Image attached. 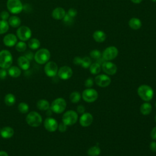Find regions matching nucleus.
I'll use <instances>...</instances> for the list:
<instances>
[{
  "label": "nucleus",
  "mask_w": 156,
  "mask_h": 156,
  "mask_svg": "<svg viewBox=\"0 0 156 156\" xmlns=\"http://www.w3.org/2000/svg\"><path fill=\"white\" fill-rule=\"evenodd\" d=\"M90 57L94 59H99L101 58V52L98 50V49H94L92 50L90 52Z\"/></svg>",
  "instance_id": "nucleus-36"
},
{
  "label": "nucleus",
  "mask_w": 156,
  "mask_h": 156,
  "mask_svg": "<svg viewBox=\"0 0 156 156\" xmlns=\"http://www.w3.org/2000/svg\"><path fill=\"white\" fill-rule=\"evenodd\" d=\"M155 122H156V115H155Z\"/></svg>",
  "instance_id": "nucleus-51"
},
{
  "label": "nucleus",
  "mask_w": 156,
  "mask_h": 156,
  "mask_svg": "<svg viewBox=\"0 0 156 156\" xmlns=\"http://www.w3.org/2000/svg\"><path fill=\"white\" fill-rule=\"evenodd\" d=\"M91 59L88 57H84L82 58V62H81V65L84 68H88L91 65Z\"/></svg>",
  "instance_id": "nucleus-35"
},
{
  "label": "nucleus",
  "mask_w": 156,
  "mask_h": 156,
  "mask_svg": "<svg viewBox=\"0 0 156 156\" xmlns=\"http://www.w3.org/2000/svg\"><path fill=\"white\" fill-rule=\"evenodd\" d=\"M51 57V54L48 49L46 48H41L38 50L34 55L35 61L40 64L43 65L46 63Z\"/></svg>",
  "instance_id": "nucleus-4"
},
{
  "label": "nucleus",
  "mask_w": 156,
  "mask_h": 156,
  "mask_svg": "<svg viewBox=\"0 0 156 156\" xmlns=\"http://www.w3.org/2000/svg\"><path fill=\"white\" fill-rule=\"evenodd\" d=\"M67 13H68L70 16H71V17H73V18H74V17L77 15V10H76L75 9H74V8H71V9H69L68 10Z\"/></svg>",
  "instance_id": "nucleus-41"
},
{
  "label": "nucleus",
  "mask_w": 156,
  "mask_h": 156,
  "mask_svg": "<svg viewBox=\"0 0 156 156\" xmlns=\"http://www.w3.org/2000/svg\"><path fill=\"white\" fill-rule=\"evenodd\" d=\"M63 19L64 23L66 25H71L74 23V18L70 16L68 13H66L65 16Z\"/></svg>",
  "instance_id": "nucleus-37"
},
{
  "label": "nucleus",
  "mask_w": 156,
  "mask_h": 156,
  "mask_svg": "<svg viewBox=\"0 0 156 156\" xmlns=\"http://www.w3.org/2000/svg\"><path fill=\"white\" fill-rule=\"evenodd\" d=\"M150 149L153 152H156V142L152 141L149 145Z\"/></svg>",
  "instance_id": "nucleus-47"
},
{
  "label": "nucleus",
  "mask_w": 156,
  "mask_h": 156,
  "mask_svg": "<svg viewBox=\"0 0 156 156\" xmlns=\"http://www.w3.org/2000/svg\"><path fill=\"white\" fill-rule=\"evenodd\" d=\"M50 104L46 99H40L37 102V107L38 109L41 111H46L49 109Z\"/></svg>",
  "instance_id": "nucleus-22"
},
{
  "label": "nucleus",
  "mask_w": 156,
  "mask_h": 156,
  "mask_svg": "<svg viewBox=\"0 0 156 156\" xmlns=\"http://www.w3.org/2000/svg\"><path fill=\"white\" fill-rule=\"evenodd\" d=\"M0 18H1L2 20H5L6 21L9 18V13L7 11H2L0 13Z\"/></svg>",
  "instance_id": "nucleus-38"
},
{
  "label": "nucleus",
  "mask_w": 156,
  "mask_h": 156,
  "mask_svg": "<svg viewBox=\"0 0 156 156\" xmlns=\"http://www.w3.org/2000/svg\"><path fill=\"white\" fill-rule=\"evenodd\" d=\"M66 107V101L62 98H58L54 99L50 106L51 110L55 113H62Z\"/></svg>",
  "instance_id": "nucleus-5"
},
{
  "label": "nucleus",
  "mask_w": 156,
  "mask_h": 156,
  "mask_svg": "<svg viewBox=\"0 0 156 156\" xmlns=\"http://www.w3.org/2000/svg\"><path fill=\"white\" fill-rule=\"evenodd\" d=\"M69 99L73 103H77L80 99V94L77 91L73 92L69 96Z\"/></svg>",
  "instance_id": "nucleus-33"
},
{
  "label": "nucleus",
  "mask_w": 156,
  "mask_h": 156,
  "mask_svg": "<svg viewBox=\"0 0 156 156\" xmlns=\"http://www.w3.org/2000/svg\"><path fill=\"white\" fill-rule=\"evenodd\" d=\"M44 71L48 77H54L58 72V66L55 62L50 61L48 62L44 68Z\"/></svg>",
  "instance_id": "nucleus-10"
},
{
  "label": "nucleus",
  "mask_w": 156,
  "mask_h": 156,
  "mask_svg": "<svg viewBox=\"0 0 156 156\" xmlns=\"http://www.w3.org/2000/svg\"><path fill=\"white\" fill-rule=\"evenodd\" d=\"M16 35L21 41H27L31 37L32 31L29 27L26 26H22L19 27L17 29Z\"/></svg>",
  "instance_id": "nucleus-8"
},
{
  "label": "nucleus",
  "mask_w": 156,
  "mask_h": 156,
  "mask_svg": "<svg viewBox=\"0 0 156 156\" xmlns=\"http://www.w3.org/2000/svg\"><path fill=\"white\" fill-rule=\"evenodd\" d=\"M29 107L26 102H20L18 105V111L23 114L27 113L29 112Z\"/></svg>",
  "instance_id": "nucleus-32"
},
{
  "label": "nucleus",
  "mask_w": 156,
  "mask_h": 156,
  "mask_svg": "<svg viewBox=\"0 0 156 156\" xmlns=\"http://www.w3.org/2000/svg\"><path fill=\"white\" fill-rule=\"evenodd\" d=\"M139 96L144 101H151L154 96V91L152 88L147 85H140L137 90Z\"/></svg>",
  "instance_id": "nucleus-3"
},
{
  "label": "nucleus",
  "mask_w": 156,
  "mask_h": 156,
  "mask_svg": "<svg viewBox=\"0 0 156 156\" xmlns=\"http://www.w3.org/2000/svg\"><path fill=\"white\" fill-rule=\"evenodd\" d=\"M151 1L153 2H156V0H151Z\"/></svg>",
  "instance_id": "nucleus-50"
},
{
  "label": "nucleus",
  "mask_w": 156,
  "mask_h": 156,
  "mask_svg": "<svg viewBox=\"0 0 156 156\" xmlns=\"http://www.w3.org/2000/svg\"><path fill=\"white\" fill-rule=\"evenodd\" d=\"M7 73H8V74L12 77L16 78L21 75V71L19 67L16 66H12L8 68Z\"/></svg>",
  "instance_id": "nucleus-23"
},
{
  "label": "nucleus",
  "mask_w": 156,
  "mask_h": 156,
  "mask_svg": "<svg viewBox=\"0 0 156 156\" xmlns=\"http://www.w3.org/2000/svg\"><path fill=\"white\" fill-rule=\"evenodd\" d=\"M58 76L63 80H67L69 79L73 75L72 69L68 66H62L58 69Z\"/></svg>",
  "instance_id": "nucleus-13"
},
{
  "label": "nucleus",
  "mask_w": 156,
  "mask_h": 156,
  "mask_svg": "<svg viewBox=\"0 0 156 156\" xmlns=\"http://www.w3.org/2000/svg\"><path fill=\"white\" fill-rule=\"evenodd\" d=\"M4 102L7 106H12L16 102V98L12 93H8L4 97Z\"/></svg>",
  "instance_id": "nucleus-26"
},
{
  "label": "nucleus",
  "mask_w": 156,
  "mask_h": 156,
  "mask_svg": "<svg viewBox=\"0 0 156 156\" xmlns=\"http://www.w3.org/2000/svg\"><path fill=\"white\" fill-rule=\"evenodd\" d=\"M7 74H8V73L6 71V69H4V68L0 69V79H1L3 80L5 78H6Z\"/></svg>",
  "instance_id": "nucleus-40"
},
{
  "label": "nucleus",
  "mask_w": 156,
  "mask_h": 156,
  "mask_svg": "<svg viewBox=\"0 0 156 156\" xmlns=\"http://www.w3.org/2000/svg\"><path fill=\"white\" fill-rule=\"evenodd\" d=\"M0 156H9V155L5 151H0Z\"/></svg>",
  "instance_id": "nucleus-48"
},
{
  "label": "nucleus",
  "mask_w": 156,
  "mask_h": 156,
  "mask_svg": "<svg viewBox=\"0 0 156 156\" xmlns=\"http://www.w3.org/2000/svg\"><path fill=\"white\" fill-rule=\"evenodd\" d=\"M27 44H28V46L29 47V48H30L31 49H33V50L38 49L40 46V41L37 38H35L29 40Z\"/></svg>",
  "instance_id": "nucleus-28"
},
{
  "label": "nucleus",
  "mask_w": 156,
  "mask_h": 156,
  "mask_svg": "<svg viewBox=\"0 0 156 156\" xmlns=\"http://www.w3.org/2000/svg\"><path fill=\"white\" fill-rule=\"evenodd\" d=\"M58 130L61 132H64L67 129V126L66 124H65L63 122H60L58 125Z\"/></svg>",
  "instance_id": "nucleus-42"
},
{
  "label": "nucleus",
  "mask_w": 156,
  "mask_h": 156,
  "mask_svg": "<svg viewBox=\"0 0 156 156\" xmlns=\"http://www.w3.org/2000/svg\"><path fill=\"white\" fill-rule=\"evenodd\" d=\"M132 2L135 3V4H139L143 0H130Z\"/></svg>",
  "instance_id": "nucleus-49"
},
{
  "label": "nucleus",
  "mask_w": 156,
  "mask_h": 156,
  "mask_svg": "<svg viewBox=\"0 0 156 156\" xmlns=\"http://www.w3.org/2000/svg\"><path fill=\"white\" fill-rule=\"evenodd\" d=\"M82 96L83 99L85 102H93L97 99L98 97V94L94 89L88 88L82 92Z\"/></svg>",
  "instance_id": "nucleus-9"
},
{
  "label": "nucleus",
  "mask_w": 156,
  "mask_h": 156,
  "mask_svg": "<svg viewBox=\"0 0 156 156\" xmlns=\"http://www.w3.org/2000/svg\"><path fill=\"white\" fill-rule=\"evenodd\" d=\"M152 111V105L149 102H145L141 104L140 107V112L144 115L150 114Z\"/></svg>",
  "instance_id": "nucleus-27"
},
{
  "label": "nucleus",
  "mask_w": 156,
  "mask_h": 156,
  "mask_svg": "<svg viewBox=\"0 0 156 156\" xmlns=\"http://www.w3.org/2000/svg\"><path fill=\"white\" fill-rule=\"evenodd\" d=\"M155 107H156V102H155Z\"/></svg>",
  "instance_id": "nucleus-52"
},
{
  "label": "nucleus",
  "mask_w": 156,
  "mask_h": 156,
  "mask_svg": "<svg viewBox=\"0 0 156 156\" xmlns=\"http://www.w3.org/2000/svg\"><path fill=\"white\" fill-rule=\"evenodd\" d=\"M17 63L19 67L23 70H27L30 67V61L24 56L19 57Z\"/></svg>",
  "instance_id": "nucleus-20"
},
{
  "label": "nucleus",
  "mask_w": 156,
  "mask_h": 156,
  "mask_svg": "<svg viewBox=\"0 0 156 156\" xmlns=\"http://www.w3.org/2000/svg\"><path fill=\"white\" fill-rule=\"evenodd\" d=\"M13 62V57L11 52L8 50H2L0 51V68L8 69Z\"/></svg>",
  "instance_id": "nucleus-2"
},
{
  "label": "nucleus",
  "mask_w": 156,
  "mask_h": 156,
  "mask_svg": "<svg viewBox=\"0 0 156 156\" xmlns=\"http://www.w3.org/2000/svg\"><path fill=\"white\" fill-rule=\"evenodd\" d=\"M93 120V117L91 113H83L79 119V122L82 126L88 127L91 124Z\"/></svg>",
  "instance_id": "nucleus-16"
},
{
  "label": "nucleus",
  "mask_w": 156,
  "mask_h": 156,
  "mask_svg": "<svg viewBox=\"0 0 156 156\" xmlns=\"http://www.w3.org/2000/svg\"><path fill=\"white\" fill-rule=\"evenodd\" d=\"M90 71L93 74H98L101 71V65L98 63H93L90 66Z\"/></svg>",
  "instance_id": "nucleus-29"
},
{
  "label": "nucleus",
  "mask_w": 156,
  "mask_h": 156,
  "mask_svg": "<svg viewBox=\"0 0 156 156\" xmlns=\"http://www.w3.org/2000/svg\"><path fill=\"white\" fill-rule=\"evenodd\" d=\"M66 15V12L64 9L62 7H57L52 12V16L56 20H60L64 18Z\"/></svg>",
  "instance_id": "nucleus-19"
},
{
  "label": "nucleus",
  "mask_w": 156,
  "mask_h": 156,
  "mask_svg": "<svg viewBox=\"0 0 156 156\" xmlns=\"http://www.w3.org/2000/svg\"><path fill=\"white\" fill-rule=\"evenodd\" d=\"M94 82H93V79L91 77L87 79L85 82V86L87 87V88H90L93 85Z\"/></svg>",
  "instance_id": "nucleus-39"
},
{
  "label": "nucleus",
  "mask_w": 156,
  "mask_h": 156,
  "mask_svg": "<svg viewBox=\"0 0 156 156\" xmlns=\"http://www.w3.org/2000/svg\"><path fill=\"white\" fill-rule=\"evenodd\" d=\"M151 136L153 140H156V126L152 129L151 132Z\"/></svg>",
  "instance_id": "nucleus-45"
},
{
  "label": "nucleus",
  "mask_w": 156,
  "mask_h": 156,
  "mask_svg": "<svg viewBox=\"0 0 156 156\" xmlns=\"http://www.w3.org/2000/svg\"><path fill=\"white\" fill-rule=\"evenodd\" d=\"M81 62H82V58L81 57H76L74 58L73 63L75 65H81Z\"/></svg>",
  "instance_id": "nucleus-43"
},
{
  "label": "nucleus",
  "mask_w": 156,
  "mask_h": 156,
  "mask_svg": "<svg viewBox=\"0 0 156 156\" xmlns=\"http://www.w3.org/2000/svg\"><path fill=\"white\" fill-rule=\"evenodd\" d=\"M101 153V149L98 146H94L90 147L88 150V155L89 156H98Z\"/></svg>",
  "instance_id": "nucleus-30"
},
{
  "label": "nucleus",
  "mask_w": 156,
  "mask_h": 156,
  "mask_svg": "<svg viewBox=\"0 0 156 156\" xmlns=\"http://www.w3.org/2000/svg\"><path fill=\"white\" fill-rule=\"evenodd\" d=\"M14 130L12 127L5 126L2 127L0 131V135L4 139H9L13 136L14 135Z\"/></svg>",
  "instance_id": "nucleus-18"
},
{
  "label": "nucleus",
  "mask_w": 156,
  "mask_h": 156,
  "mask_svg": "<svg viewBox=\"0 0 156 156\" xmlns=\"http://www.w3.org/2000/svg\"><path fill=\"white\" fill-rule=\"evenodd\" d=\"M78 119L77 113L74 110L66 111L62 116V122L68 126L74 124Z\"/></svg>",
  "instance_id": "nucleus-7"
},
{
  "label": "nucleus",
  "mask_w": 156,
  "mask_h": 156,
  "mask_svg": "<svg viewBox=\"0 0 156 156\" xmlns=\"http://www.w3.org/2000/svg\"><path fill=\"white\" fill-rule=\"evenodd\" d=\"M102 69L103 71L108 75H113L116 73V65L110 62H104L102 64Z\"/></svg>",
  "instance_id": "nucleus-15"
},
{
  "label": "nucleus",
  "mask_w": 156,
  "mask_h": 156,
  "mask_svg": "<svg viewBox=\"0 0 156 156\" xmlns=\"http://www.w3.org/2000/svg\"><path fill=\"white\" fill-rule=\"evenodd\" d=\"M24 56L25 57H26L29 61L31 60H32V58L34 57V55L33 53L31 52H27L25 54V55H24Z\"/></svg>",
  "instance_id": "nucleus-44"
},
{
  "label": "nucleus",
  "mask_w": 156,
  "mask_h": 156,
  "mask_svg": "<svg viewBox=\"0 0 156 156\" xmlns=\"http://www.w3.org/2000/svg\"><path fill=\"white\" fill-rule=\"evenodd\" d=\"M58 122L53 118H46L44 121V127L49 132H55L58 129Z\"/></svg>",
  "instance_id": "nucleus-12"
},
{
  "label": "nucleus",
  "mask_w": 156,
  "mask_h": 156,
  "mask_svg": "<svg viewBox=\"0 0 156 156\" xmlns=\"http://www.w3.org/2000/svg\"><path fill=\"white\" fill-rule=\"evenodd\" d=\"M7 7L13 14H18L23 9V5L20 0H7Z\"/></svg>",
  "instance_id": "nucleus-6"
},
{
  "label": "nucleus",
  "mask_w": 156,
  "mask_h": 156,
  "mask_svg": "<svg viewBox=\"0 0 156 156\" xmlns=\"http://www.w3.org/2000/svg\"><path fill=\"white\" fill-rule=\"evenodd\" d=\"M3 43L7 47H12L17 43V37L13 34H9L4 36Z\"/></svg>",
  "instance_id": "nucleus-17"
},
{
  "label": "nucleus",
  "mask_w": 156,
  "mask_h": 156,
  "mask_svg": "<svg viewBox=\"0 0 156 156\" xmlns=\"http://www.w3.org/2000/svg\"><path fill=\"white\" fill-rule=\"evenodd\" d=\"M15 48L18 52H24L27 48V44L25 43L24 41H21L16 43V44H15Z\"/></svg>",
  "instance_id": "nucleus-34"
},
{
  "label": "nucleus",
  "mask_w": 156,
  "mask_h": 156,
  "mask_svg": "<svg viewBox=\"0 0 156 156\" xmlns=\"http://www.w3.org/2000/svg\"><path fill=\"white\" fill-rule=\"evenodd\" d=\"M85 110V108L84 106H83V105H79V106L77 107V110L78 113H81V114H83V113H84Z\"/></svg>",
  "instance_id": "nucleus-46"
},
{
  "label": "nucleus",
  "mask_w": 156,
  "mask_h": 156,
  "mask_svg": "<svg viewBox=\"0 0 156 156\" xmlns=\"http://www.w3.org/2000/svg\"><path fill=\"white\" fill-rule=\"evenodd\" d=\"M26 121L29 126L33 127H37L41 124L43 119L40 114L37 112L32 111L27 115Z\"/></svg>",
  "instance_id": "nucleus-1"
},
{
  "label": "nucleus",
  "mask_w": 156,
  "mask_h": 156,
  "mask_svg": "<svg viewBox=\"0 0 156 156\" xmlns=\"http://www.w3.org/2000/svg\"><path fill=\"white\" fill-rule=\"evenodd\" d=\"M9 29V24L8 21L5 20H0V34H5Z\"/></svg>",
  "instance_id": "nucleus-31"
},
{
  "label": "nucleus",
  "mask_w": 156,
  "mask_h": 156,
  "mask_svg": "<svg viewBox=\"0 0 156 156\" xmlns=\"http://www.w3.org/2000/svg\"><path fill=\"white\" fill-rule=\"evenodd\" d=\"M93 37L96 41L102 43L106 39V34L102 30H96L93 34Z\"/></svg>",
  "instance_id": "nucleus-21"
},
{
  "label": "nucleus",
  "mask_w": 156,
  "mask_h": 156,
  "mask_svg": "<svg viewBox=\"0 0 156 156\" xmlns=\"http://www.w3.org/2000/svg\"><path fill=\"white\" fill-rule=\"evenodd\" d=\"M21 20L20 18L17 16H11L8 19V23L9 26H12V27H20L21 24Z\"/></svg>",
  "instance_id": "nucleus-25"
},
{
  "label": "nucleus",
  "mask_w": 156,
  "mask_h": 156,
  "mask_svg": "<svg viewBox=\"0 0 156 156\" xmlns=\"http://www.w3.org/2000/svg\"><path fill=\"white\" fill-rule=\"evenodd\" d=\"M118 54V50L115 46L107 47L102 52V58L107 61L115 58Z\"/></svg>",
  "instance_id": "nucleus-11"
},
{
  "label": "nucleus",
  "mask_w": 156,
  "mask_h": 156,
  "mask_svg": "<svg viewBox=\"0 0 156 156\" xmlns=\"http://www.w3.org/2000/svg\"><path fill=\"white\" fill-rule=\"evenodd\" d=\"M96 83L101 87H106L111 83V79L105 74H100L96 76L94 79Z\"/></svg>",
  "instance_id": "nucleus-14"
},
{
  "label": "nucleus",
  "mask_w": 156,
  "mask_h": 156,
  "mask_svg": "<svg viewBox=\"0 0 156 156\" xmlns=\"http://www.w3.org/2000/svg\"><path fill=\"white\" fill-rule=\"evenodd\" d=\"M142 23L140 19L137 18H132L129 21V27L133 30H138L141 27Z\"/></svg>",
  "instance_id": "nucleus-24"
}]
</instances>
